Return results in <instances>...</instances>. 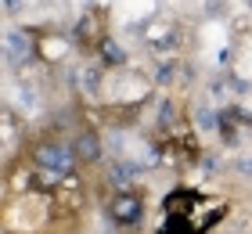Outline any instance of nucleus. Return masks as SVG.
Masks as SVG:
<instances>
[{
    "mask_svg": "<svg viewBox=\"0 0 252 234\" xmlns=\"http://www.w3.org/2000/svg\"><path fill=\"white\" fill-rule=\"evenodd\" d=\"M72 151H76L79 162H97V159H101V140H97V134L83 130V134L72 140Z\"/></svg>",
    "mask_w": 252,
    "mask_h": 234,
    "instance_id": "nucleus-4",
    "label": "nucleus"
},
{
    "mask_svg": "<svg viewBox=\"0 0 252 234\" xmlns=\"http://www.w3.org/2000/svg\"><path fill=\"white\" fill-rule=\"evenodd\" d=\"M32 159H36V166L54 169V173H62V177H72V169H76V162H79L76 151H72V144H65V140H43V144H36Z\"/></svg>",
    "mask_w": 252,
    "mask_h": 234,
    "instance_id": "nucleus-1",
    "label": "nucleus"
},
{
    "mask_svg": "<svg viewBox=\"0 0 252 234\" xmlns=\"http://www.w3.org/2000/svg\"><path fill=\"white\" fill-rule=\"evenodd\" d=\"M18 7H22V0H7V4H4V11H7V15H15Z\"/></svg>",
    "mask_w": 252,
    "mask_h": 234,
    "instance_id": "nucleus-11",
    "label": "nucleus"
},
{
    "mask_svg": "<svg viewBox=\"0 0 252 234\" xmlns=\"http://www.w3.org/2000/svg\"><path fill=\"white\" fill-rule=\"evenodd\" d=\"M32 54V36H26V33H11L7 36V58L11 62H22V58Z\"/></svg>",
    "mask_w": 252,
    "mask_h": 234,
    "instance_id": "nucleus-7",
    "label": "nucleus"
},
{
    "mask_svg": "<svg viewBox=\"0 0 252 234\" xmlns=\"http://www.w3.org/2000/svg\"><path fill=\"white\" fill-rule=\"evenodd\" d=\"M198 202H202L198 191H173V195H166V213H191Z\"/></svg>",
    "mask_w": 252,
    "mask_h": 234,
    "instance_id": "nucleus-6",
    "label": "nucleus"
},
{
    "mask_svg": "<svg viewBox=\"0 0 252 234\" xmlns=\"http://www.w3.org/2000/svg\"><path fill=\"white\" fill-rule=\"evenodd\" d=\"M97 51H101V62H105V65H112V68H119V65L126 62L123 47H119L116 40H101V43H97Z\"/></svg>",
    "mask_w": 252,
    "mask_h": 234,
    "instance_id": "nucleus-8",
    "label": "nucleus"
},
{
    "mask_svg": "<svg viewBox=\"0 0 252 234\" xmlns=\"http://www.w3.org/2000/svg\"><path fill=\"white\" fill-rule=\"evenodd\" d=\"M76 79H79V83H87V87H83L87 94H94V90L101 87V72H97L94 65H83V68H79V72H76Z\"/></svg>",
    "mask_w": 252,
    "mask_h": 234,
    "instance_id": "nucleus-9",
    "label": "nucleus"
},
{
    "mask_svg": "<svg viewBox=\"0 0 252 234\" xmlns=\"http://www.w3.org/2000/svg\"><path fill=\"white\" fill-rule=\"evenodd\" d=\"M108 216H112V224H119V227H137L144 220L141 195L137 191H116L112 202H108Z\"/></svg>",
    "mask_w": 252,
    "mask_h": 234,
    "instance_id": "nucleus-2",
    "label": "nucleus"
},
{
    "mask_svg": "<svg viewBox=\"0 0 252 234\" xmlns=\"http://www.w3.org/2000/svg\"><path fill=\"white\" fill-rule=\"evenodd\" d=\"M158 234H202V231H198V224H194L188 213H169L166 224L158 227Z\"/></svg>",
    "mask_w": 252,
    "mask_h": 234,
    "instance_id": "nucleus-5",
    "label": "nucleus"
},
{
    "mask_svg": "<svg viewBox=\"0 0 252 234\" xmlns=\"http://www.w3.org/2000/svg\"><path fill=\"white\" fill-rule=\"evenodd\" d=\"M173 119H177V108H173V101H162V108H158V126H173Z\"/></svg>",
    "mask_w": 252,
    "mask_h": 234,
    "instance_id": "nucleus-10",
    "label": "nucleus"
},
{
    "mask_svg": "<svg viewBox=\"0 0 252 234\" xmlns=\"http://www.w3.org/2000/svg\"><path fill=\"white\" fill-rule=\"evenodd\" d=\"M137 177H141V166H133V162H112L108 166V184L116 191H133Z\"/></svg>",
    "mask_w": 252,
    "mask_h": 234,
    "instance_id": "nucleus-3",
    "label": "nucleus"
}]
</instances>
